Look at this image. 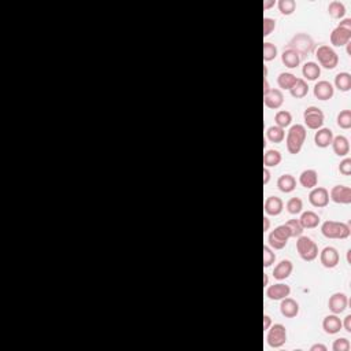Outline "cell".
I'll use <instances>...</instances> for the list:
<instances>
[{
	"label": "cell",
	"instance_id": "5",
	"mask_svg": "<svg viewBox=\"0 0 351 351\" xmlns=\"http://www.w3.org/2000/svg\"><path fill=\"white\" fill-rule=\"evenodd\" d=\"M291 237V232L288 227L284 224V225H279L277 228H275L267 236V242H269V247L273 248V250H282L288 240Z\"/></svg>",
	"mask_w": 351,
	"mask_h": 351
},
{
	"label": "cell",
	"instance_id": "37",
	"mask_svg": "<svg viewBox=\"0 0 351 351\" xmlns=\"http://www.w3.org/2000/svg\"><path fill=\"white\" fill-rule=\"evenodd\" d=\"M337 126L342 129H350L351 128V111L343 110L337 114Z\"/></svg>",
	"mask_w": 351,
	"mask_h": 351
},
{
	"label": "cell",
	"instance_id": "19",
	"mask_svg": "<svg viewBox=\"0 0 351 351\" xmlns=\"http://www.w3.org/2000/svg\"><path fill=\"white\" fill-rule=\"evenodd\" d=\"M292 270H294V265H292V262L290 260H282L280 261L276 267L273 269V277H275L276 280H285V279H288L292 273Z\"/></svg>",
	"mask_w": 351,
	"mask_h": 351
},
{
	"label": "cell",
	"instance_id": "49",
	"mask_svg": "<svg viewBox=\"0 0 351 351\" xmlns=\"http://www.w3.org/2000/svg\"><path fill=\"white\" fill-rule=\"evenodd\" d=\"M275 0H263V10H267L270 8L272 6H275Z\"/></svg>",
	"mask_w": 351,
	"mask_h": 351
},
{
	"label": "cell",
	"instance_id": "33",
	"mask_svg": "<svg viewBox=\"0 0 351 351\" xmlns=\"http://www.w3.org/2000/svg\"><path fill=\"white\" fill-rule=\"evenodd\" d=\"M297 76L292 74V73H280L279 77H277V84L281 89H288L290 91L291 88L295 85L297 83Z\"/></svg>",
	"mask_w": 351,
	"mask_h": 351
},
{
	"label": "cell",
	"instance_id": "15",
	"mask_svg": "<svg viewBox=\"0 0 351 351\" xmlns=\"http://www.w3.org/2000/svg\"><path fill=\"white\" fill-rule=\"evenodd\" d=\"M314 96L318 100H329L332 99L333 93H335V88L333 85L331 84L329 81H318L317 84L314 85Z\"/></svg>",
	"mask_w": 351,
	"mask_h": 351
},
{
	"label": "cell",
	"instance_id": "14",
	"mask_svg": "<svg viewBox=\"0 0 351 351\" xmlns=\"http://www.w3.org/2000/svg\"><path fill=\"white\" fill-rule=\"evenodd\" d=\"M290 285L282 284V282H277V284H273V285H269L266 290V297L270 300H281V299L290 297Z\"/></svg>",
	"mask_w": 351,
	"mask_h": 351
},
{
	"label": "cell",
	"instance_id": "11",
	"mask_svg": "<svg viewBox=\"0 0 351 351\" xmlns=\"http://www.w3.org/2000/svg\"><path fill=\"white\" fill-rule=\"evenodd\" d=\"M320 261L322 263V266L327 267V269H333L339 265V261H340V255L336 250L335 247H324L320 252Z\"/></svg>",
	"mask_w": 351,
	"mask_h": 351
},
{
	"label": "cell",
	"instance_id": "48",
	"mask_svg": "<svg viewBox=\"0 0 351 351\" xmlns=\"http://www.w3.org/2000/svg\"><path fill=\"white\" fill-rule=\"evenodd\" d=\"M272 88L269 87V83H267V78L266 77H263V96L266 95V93H269V91H270Z\"/></svg>",
	"mask_w": 351,
	"mask_h": 351
},
{
	"label": "cell",
	"instance_id": "7",
	"mask_svg": "<svg viewBox=\"0 0 351 351\" xmlns=\"http://www.w3.org/2000/svg\"><path fill=\"white\" fill-rule=\"evenodd\" d=\"M288 48L295 50L299 55H307L313 51L314 40L306 33H297L288 43Z\"/></svg>",
	"mask_w": 351,
	"mask_h": 351
},
{
	"label": "cell",
	"instance_id": "8",
	"mask_svg": "<svg viewBox=\"0 0 351 351\" xmlns=\"http://www.w3.org/2000/svg\"><path fill=\"white\" fill-rule=\"evenodd\" d=\"M267 344L272 349H280L287 342V329L282 324H275L270 325V328L267 329L266 336Z\"/></svg>",
	"mask_w": 351,
	"mask_h": 351
},
{
	"label": "cell",
	"instance_id": "3",
	"mask_svg": "<svg viewBox=\"0 0 351 351\" xmlns=\"http://www.w3.org/2000/svg\"><path fill=\"white\" fill-rule=\"evenodd\" d=\"M351 40V18H343L331 33V44L333 47L347 46Z\"/></svg>",
	"mask_w": 351,
	"mask_h": 351
},
{
	"label": "cell",
	"instance_id": "41",
	"mask_svg": "<svg viewBox=\"0 0 351 351\" xmlns=\"http://www.w3.org/2000/svg\"><path fill=\"white\" fill-rule=\"evenodd\" d=\"M332 350L333 351H349L350 350V342L346 337H339L336 339L332 344Z\"/></svg>",
	"mask_w": 351,
	"mask_h": 351
},
{
	"label": "cell",
	"instance_id": "30",
	"mask_svg": "<svg viewBox=\"0 0 351 351\" xmlns=\"http://www.w3.org/2000/svg\"><path fill=\"white\" fill-rule=\"evenodd\" d=\"M335 87L342 92H349L351 89V74L350 73H339L335 77Z\"/></svg>",
	"mask_w": 351,
	"mask_h": 351
},
{
	"label": "cell",
	"instance_id": "23",
	"mask_svg": "<svg viewBox=\"0 0 351 351\" xmlns=\"http://www.w3.org/2000/svg\"><path fill=\"white\" fill-rule=\"evenodd\" d=\"M332 148H333V153L337 157H346L347 154L350 153V143L347 138L344 136H336L332 140Z\"/></svg>",
	"mask_w": 351,
	"mask_h": 351
},
{
	"label": "cell",
	"instance_id": "18",
	"mask_svg": "<svg viewBox=\"0 0 351 351\" xmlns=\"http://www.w3.org/2000/svg\"><path fill=\"white\" fill-rule=\"evenodd\" d=\"M342 320L337 317V314H331L327 316L322 321V329L325 331V333L328 335H336L342 331Z\"/></svg>",
	"mask_w": 351,
	"mask_h": 351
},
{
	"label": "cell",
	"instance_id": "26",
	"mask_svg": "<svg viewBox=\"0 0 351 351\" xmlns=\"http://www.w3.org/2000/svg\"><path fill=\"white\" fill-rule=\"evenodd\" d=\"M277 187L284 193H290L297 188V180L292 175H282L277 180Z\"/></svg>",
	"mask_w": 351,
	"mask_h": 351
},
{
	"label": "cell",
	"instance_id": "27",
	"mask_svg": "<svg viewBox=\"0 0 351 351\" xmlns=\"http://www.w3.org/2000/svg\"><path fill=\"white\" fill-rule=\"evenodd\" d=\"M302 74L309 81H316L321 76V68L316 62H306L302 68Z\"/></svg>",
	"mask_w": 351,
	"mask_h": 351
},
{
	"label": "cell",
	"instance_id": "35",
	"mask_svg": "<svg viewBox=\"0 0 351 351\" xmlns=\"http://www.w3.org/2000/svg\"><path fill=\"white\" fill-rule=\"evenodd\" d=\"M277 7L282 16H291L297 10V1L295 0H279Z\"/></svg>",
	"mask_w": 351,
	"mask_h": 351
},
{
	"label": "cell",
	"instance_id": "12",
	"mask_svg": "<svg viewBox=\"0 0 351 351\" xmlns=\"http://www.w3.org/2000/svg\"><path fill=\"white\" fill-rule=\"evenodd\" d=\"M309 200L314 207H327L329 203V191L324 187H314L309 193Z\"/></svg>",
	"mask_w": 351,
	"mask_h": 351
},
{
	"label": "cell",
	"instance_id": "21",
	"mask_svg": "<svg viewBox=\"0 0 351 351\" xmlns=\"http://www.w3.org/2000/svg\"><path fill=\"white\" fill-rule=\"evenodd\" d=\"M299 183L303 188L307 190H313L314 187H317L318 183V175L314 169H306L299 176Z\"/></svg>",
	"mask_w": 351,
	"mask_h": 351
},
{
	"label": "cell",
	"instance_id": "1",
	"mask_svg": "<svg viewBox=\"0 0 351 351\" xmlns=\"http://www.w3.org/2000/svg\"><path fill=\"white\" fill-rule=\"evenodd\" d=\"M306 136H307V130L303 125H300V123L292 125L290 130L287 132V138H285L288 153L292 154V155H297V154L300 153Z\"/></svg>",
	"mask_w": 351,
	"mask_h": 351
},
{
	"label": "cell",
	"instance_id": "29",
	"mask_svg": "<svg viewBox=\"0 0 351 351\" xmlns=\"http://www.w3.org/2000/svg\"><path fill=\"white\" fill-rule=\"evenodd\" d=\"M290 92L292 98H295V99H302V98H305L306 95L309 93V85H307V83H306L305 80L298 78L297 83H295V85L290 89Z\"/></svg>",
	"mask_w": 351,
	"mask_h": 351
},
{
	"label": "cell",
	"instance_id": "32",
	"mask_svg": "<svg viewBox=\"0 0 351 351\" xmlns=\"http://www.w3.org/2000/svg\"><path fill=\"white\" fill-rule=\"evenodd\" d=\"M328 13L333 19H343L344 16H346V7H344L342 1L333 0V1L329 3Z\"/></svg>",
	"mask_w": 351,
	"mask_h": 351
},
{
	"label": "cell",
	"instance_id": "17",
	"mask_svg": "<svg viewBox=\"0 0 351 351\" xmlns=\"http://www.w3.org/2000/svg\"><path fill=\"white\" fill-rule=\"evenodd\" d=\"M263 103L267 108H272V110L280 108L284 103V95L281 89H270L269 93L263 96Z\"/></svg>",
	"mask_w": 351,
	"mask_h": 351
},
{
	"label": "cell",
	"instance_id": "20",
	"mask_svg": "<svg viewBox=\"0 0 351 351\" xmlns=\"http://www.w3.org/2000/svg\"><path fill=\"white\" fill-rule=\"evenodd\" d=\"M333 132L328 128H321L316 132L314 135V143L317 147L320 148H327L329 145L332 144V140H333Z\"/></svg>",
	"mask_w": 351,
	"mask_h": 351
},
{
	"label": "cell",
	"instance_id": "51",
	"mask_svg": "<svg viewBox=\"0 0 351 351\" xmlns=\"http://www.w3.org/2000/svg\"><path fill=\"white\" fill-rule=\"evenodd\" d=\"M263 285H267V275H263Z\"/></svg>",
	"mask_w": 351,
	"mask_h": 351
},
{
	"label": "cell",
	"instance_id": "2",
	"mask_svg": "<svg viewBox=\"0 0 351 351\" xmlns=\"http://www.w3.org/2000/svg\"><path fill=\"white\" fill-rule=\"evenodd\" d=\"M321 233L327 239H347L350 236L351 229L349 224L337 221H325L321 225Z\"/></svg>",
	"mask_w": 351,
	"mask_h": 351
},
{
	"label": "cell",
	"instance_id": "25",
	"mask_svg": "<svg viewBox=\"0 0 351 351\" xmlns=\"http://www.w3.org/2000/svg\"><path fill=\"white\" fill-rule=\"evenodd\" d=\"M320 215L314 213V211H305V213H302L300 218H299V222L303 227V229L317 228L320 225Z\"/></svg>",
	"mask_w": 351,
	"mask_h": 351
},
{
	"label": "cell",
	"instance_id": "44",
	"mask_svg": "<svg viewBox=\"0 0 351 351\" xmlns=\"http://www.w3.org/2000/svg\"><path fill=\"white\" fill-rule=\"evenodd\" d=\"M342 327H344V331H346V332L351 333V316L350 314L344 317V321L342 322Z\"/></svg>",
	"mask_w": 351,
	"mask_h": 351
},
{
	"label": "cell",
	"instance_id": "16",
	"mask_svg": "<svg viewBox=\"0 0 351 351\" xmlns=\"http://www.w3.org/2000/svg\"><path fill=\"white\" fill-rule=\"evenodd\" d=\"M280 313H281L285 318H295L299 314V303L295 299L288 298V297L281 299Z\"/></svg>",
	"mask_w": 351,
	"mask_h": 351
},
{
	"label": "cell",
	"instance_id": "38",
	"mask_svg": "<svg viewBox=\"0 0 351 351\" xmlns=\"http://www.w3.org/2000/svg\"><path fill=\"white\" fill-rule=\"evenodd\" d=\"M277 56V47L272 43H263V61L270 62Z\"/></svg>",
	"mask_w": 351,
	"mask_h": 351
},
{
	"label": "cell",
	"instance_id": "50",
	"mask_svg": "<svg viewBox=\"0 0 351 351\" xmlns=\"http://www.w3.org/2000/svg\"><path fill=\"white\" fill-rule=\"evenodd\" d=\"M269 227H270V220L267 217H263V232L269 230Z\"/></svg>",
	"mask_w": 351,
	"mask_h": 351
},
{
	"label": "cell",
	"instance_id": "9",
	"mask_svg": "<svg viewBox=\"0 0 351 351\" xmlns=\"http://www.w3.org/2000/svg\"><path fill=\"white\" fill-rule=\"evenodd\" d=\"M303 120H305L306 126H307L309 129L318 130L322 128L325 117H324V113L321 111V108L316 106H310L305 110Z\"/></svg>",
	"mask_w": 351,
	"mask_h": 351
},
{
	"label": "cell",
	"instance_id": "36",
	"mask_svg": "<svg viewBox=\"0 0 351 351\" xmlns=\"http://www.w3.org/2000/svg\"><path fill=\"white\" fill-rule=\"evenodd\" d=\"M287 211L290 214H294V215H297V214L302 213V209H303V202H302V199L300 198H291L288 202H287Z\"/></svg>",
	"mask_w": 351,
	"mask_h": 351
},
{
	"label": "cell",
	"instance_id": "45",
	"mask_svg": "<svg viewBox=\"0 0 351 351\" xmlns=\"http://www.w3.org/2000/svg\"><path fill=\"white\" fill-rule=\"evenodd\" d=\"M270 325H272V318L267 314H265L263 316V331H267L270 328Z\"/></svg>",
	"mask_w": 351,
	"mask_h": 351
},
{
	"label": "cell",
	"instance_id": "43",
	"mask_svg": "<svg viewBox=\"0 0 351 351\" xmlns=\"http://www.w3.org/2000/svg\"><path fill=\"white\" fill-rule=\"evenodd\" d=\"M339 172L343 176H350L351 175V159L350 158H344L340 165H339Z\"/></svg>",
	"mask_w": 351,
	"mask_h": 351
},
{
	"label": "cell",
	"instance_id": "10",
	"mask_svg": "<svg viewBox=\"0 0 351 351\" xmlns=\"http://www.w3.org/2000/svg\"><path fill=\"white\" fill-rule=\"evenodd\" d=\"M329 199L337 205H350L351 188L346 185H335L329 192Z\"/></svg>",
	"mask_w": 351,
	"mask_h": 351
},
{
	"label": "cell",
	"instance_id": "46",
	"mask_svg": "<svg viewBox=\"0 0 351 351\" xmlns=\"http://www.w3.org/2000/svg\"><path fill=\"white\" fill-rule=\"evenodd\" d=\"M327 346H324V344H313L312 347H310V351H327Z\"/></svg>",
	"mask_w": 351,
	"mask_h": 351
},
{
	"label": "cell",
	"instance_id": "22",
	"mask_svg": "<svg viewBox=\"0 0 351 351\" xmlns=\"http://www.w3.org/2000/svg\"><path fill=\"white\" fill-rule=\"evenodd\" d=\"M263 209H265V213L267 215L276 217V215L281 214L282 209H284V203H282V200L279 196H269L265 200Z\"/></svg>",
	"mask_w": 351,
	"mask_h": 351
},
{
	"label": "cell",
	"instance_id": "28",
	"mask_svg": "<svg viewBox=\"0 0 351 351\" xmlns=\"http://www.w3.org/2000/svg\"><path fill=\"white\" fill-rule=\"evenodd\" d=\"M282 157L280 151H277V150H267L265 155H263V165H265V168H276L277 165H280V162H281Z\"/></svg>",
	"mask_w": 351,
	"mask_h": 351
},
{
	"label": "cell",
	"instance_id": "24",
	"mask_svg": "<svg viewBox=\"0 0 351 351\" xmlns=\"http://www.w3.org/2000/svg\"><path fill=\"white\" fill-rule=\"evenodd\" d=\"M281 62L284 63V66H287L288 69H294V68L299 66V63H300V55L295 50L287 48L281 53Z\"/></svg>",
	"mask_w": 351,
	"mask_h": 351
},
{
	"label": "cell",
	"instance_id": "13",
	"mask_svg": "<svg viewBox=\"0 0 351 351\" xmlns=\"http://www.w3.org/2000/svg\"><path fill=\"white\" fill-rule=\"evenodd\" d=\"M349 298L343 292H336L328 300L329 310L333 314H342L347 309Z\"/></svg>",
	"mask_w": 351,
	"mask_h": 351
},
{
	"label": "cell",
	"instance_id": "31",
	"mask_svg": "<svg viewBox=\"0 0 351 351\" xmlns=\"http://www.w3.org/2000/svg\"><path fill=\"white\" fill-rule=\"evenodd\" d=\"M266 138L269 141L279 144V143H281L282 140L285 139V132H284V129L280 128V126L273 125V126H269L266 129Z\"/></svg>",
	"mask_w": 351,
	"mask_h": 351
},
{
	"label": "cell",
	"instance_id": "40",
	"mask_svg": "<svg viewBox=\"0 0 351 351\" xmlns=\"http://www.w3.org/2000/svg\"><path fill=\"white\" fill-rule=\"evenodd\" d=\"M276 254L269 246H263V266L269 267L275 263Z\"/></svg>",
	"mask_w": 351,
	"mask_h": 351
},
{
	"label": "cell",
	"instance_id": "47",
	"mask_svg": "<svg viewBox=\"0 0 351 351\" xmlns=\"http://www.w3.org/2000/svg\"><path fill=\"white\" fill-rule=\"evenodd\" d=\"M269 180H270V172H269V169L265 168L263 169V185H266Z\"/></svg>",
	"mask_w": 351,
	"mask_h": 351
},
{
	"label": "cell",
	"instance_id": "6",
	"mask_svg": "<svg viewBox=\"0 0 351 351\" xmlns=\"http://www.w3.org/2000/svg\"><path fill=\"white\" fill-rule=\"evenodd\" d=\"M316 58L322 68L328 70L335 69L336 66L339 65V56H337L336 51L332 47L325 46V44L320 46L316 50Z\"/></svg>",
	"mask_w": 351,
	"mask_h": 351
},
{
	"label": "cell",
	"instance_id": "34",
	"mask_svg": "<svg viewBox=\"0 0 351 351\" xmlns=\"http://www.w3.org/2000/svg\"><path fill=\"white\" fill-rule=\"evenodd\" d=\"M275 121L277 126H280L282 129H285V128H288L291 125V123H292V114H291L290 111H287V110L277 111V113H276Z\"/></svg>",
	"mask_w": 351,
	"mask_h": 351
},
{
	"label": "cell",
	"instance_id": "42",
	"mask_svg": "<svg viewBox=\"0 0 351 351\" xmlns=\"http://www.w3.org/2000/svg\"><path fill=\"white\" fill-rule=\"evenodd\" d=\"M276 29V21L272 18H263V37H267Z\"/></svg>",
	"mask_w": 351,
	"mask_h": 351
},
{
	"label": "cell",
	"instance_id": "4",
	"mask_svg": "<svg viewBox=\"0 0 351 351\" xmlns=\"http://www.w3.org/2000/svg\"><path fill=\"white\" fill-rule=\"evenodd\" d=\"M297 251L306 262H312L318 257V246L310 237L299 236L297 240Z\"/></svg>",
	"mask_w": 351,
	"mask_h": 351
},
{
	"label": "cell",
	"instance_id": "39",
	"mask_svg": "<svg viewBox=\"0 0 351 351\" xmlns=\"http://www.w3.org/2000/svg\"><path fill=\"white\" fill-rule=\"evenodd\" d=\"M291 232V237H299L302 236L303 233V227L300 225L299 220H290V221L285 224Z\"/></svg>",
	"mask_w": 351,
	"mask_h": 351
}]
</instances>
